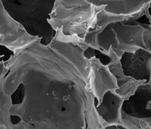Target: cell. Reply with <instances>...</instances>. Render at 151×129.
<instances>
[{"mask_svg":"<svg viewBox=\"0 0 151 129\" xmlns=\"http://www.w3.org/2000/svg\"><path fill=\"white\" fill-rule=\"evenodd\" d=\"M105 56L109 58L106 64L109 70L116 79L118 89L115 95L120 97L123 101H126L135 94L137 88L144 83H148L146 80H136L134 78L125 75L122 70L120 59L116 56L111 48H109L108 52Z\"/></svg>","mask_w":151,"mask_h":129,"instance_id":"cell-7","label":"cell"},{"mask_svg":"<svg viewBox=\"0 0 151 129\" xmlns=\"http://www.w3.org/2000/svg\"><path fill=\"white\" fill-rule=\"evenodd\" d=\"M5 11L25 31L40 39L42 45H48L55 36L48 22L55 1H2Z\"/></svg>","mask_w":151,"mask_h":129,"instance_id":"cell-4","label":"cell"},{"mask_svg":"<svg viewBox=\"0 0 151 129\" xmlns=\"http://www.w3.org/2000/svg\"><path fill=\"white\" fill-rule=\"evenodd\" d=\"M6 72H7V68L5 67V62L0 60V77L5 76Z\"/></svg>","mask_w":151,"mask_h":129,"instance_id":"cell-11","label":"cell"},{"mask_svg":"<svg viewBox=\"0 0 151 129\" xmlns=\"http://www.w3.org/2000/svg\"><path fill=\"white\" fill-rule=\"evenodd\" d=\"M11 17L0 1V45L15 53L36 39Z\"/></svg>","mask_w":151,"mask_h":129,"instance_id":"cell-5","label":"cell"},{"mask_svg":"<svg viewBox=\"0 0 151 129\" xmlns=\"http://www.w3.org/2000/svg\"><path fill=\"white\" fill-rule=\"evenodd\" d=\"M88 47L40 39L5 62L0 115L13 129H104L90 85Z\"/></svg>","mask_w":151,"mask_h":129,"instance_id":"cell-1","label":"cell"},{"mask_svg":"<svg viewBox=\"0 0 151 129\" xmlns=\"http://www.w3.org/2000/svg\"><path fill=\"white\" fill-rule=\"evenodd\" d=\"M89 59L90 85L94 99L97 100V105L101 104L104 96L106 92L115 94L118 89L116 79L112 75L106 64L101 62V59L93 55Z\"/></svg>","mask_w":151,"mask_h":129,"instance_id":"cell-6","label":"cell"},{"mask_svg":"<svg viewBox=\"0 0 151 129\" xmlns=\"http://www.w3.org/2000/svg\"><path fill=\"white\" fill-rule=\"evenodd\" d=\"M122 103L123 100L120 97L108 91L104 96L101 104L95 107L98 115L107 125H119Z\"/></svg>","mask_w":151,"mask_h":129,"instance_id":"cell-9","label":"cell"},{"mask_svg":"<svg viewBox=\"0 0 151 129\" xmlns=\"http://www.w3.org/2000/svg\"><path fill=\"white\" fill-rule=\"evenodd\" d=\"M121 60L123 72L130 70L128 76L135 79L136 74H145L146 77L150 80V52L144 49H138L134 54L125 53Z\"/></svg>","mask_w":151,"mask_h":129,"instance_id":"cell-8","label":"cell"},{"mask_svg":"<svg viewBox=\"0 0 151 129\" xmlns=\"http://www.w3.org/2000/svg\"><path fill=\"white\" fill-rule=\"evenodd\" d=\"M140 19L112 23L99 30H91L84 44L104 56L111 48L119 59L125 53L134 54L138 49L150 52V24H142Z\"/></svg>","mask_w":151,"mask_h":129,"instance_id":"cell-2","label":"cell"},{"mask_svg":"<svg viewBox=\"0 0 151 129\" xmlns=\"http://www.w3.org/2000/svg\"><path fill=\"white\" fill-rule=\"evenodd\" d=\"M104 129H119L118 125H109L106 126Z\"/></svg>","mask_w":151,"mask_h":129,"instance_id":"cell-12","label":"cell"},{"mask_svg":"<svg viewBox=\"0 0 151 129\" xmlns=\"http://www.w3.org/2000/svg\"><path fill=\"white\" fill-rule=\"evenodd\" d=\"M101 5L94 0H56L48 22L59 41L83 45Z\"/></svg>","mask_w":151,"mask_h":129,"instance_id":"cell-3","label":"cell"},{"mask_svg":"<svg viewBox=\"0 0 151 129\" xmlns=\"http://www.w3.org/2000/svg\"><path fill=\"white\" fill-rule=\"evenodd\" d=\"M119 126L125 129H151L150 119H140L121 113Z\"/></svg>","mask_w":151,"mask_h":129,"instance_id":"cell-10","label":"cell"}]
</instances>
